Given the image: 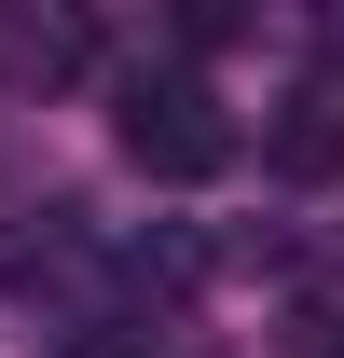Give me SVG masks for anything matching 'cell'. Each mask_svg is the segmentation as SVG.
Segmentation results:
<instances>
[{
    "mask_svg": "<svg viewBox=\"0 0 344 358\" xmlns=\"http://www.w3.org/2000/svg\"><path fill=\"white\" fill-rule=\"evenodd\" d=\"M110 138H124V166H138V179H166V193H193V179L234 166V110H220L207 69H124Z\"/></svg>",
    "mask_w": 344,
    "mask_h": 358,
    "instance_id": "1",
    "label": "cell"
},
{
    "mask_svg": "<svg viewBox=\"0 0 344 358\" xmlns=\"http://www.w3.org/2000/svg\"><path fill=\"white\" fill-rule=\"evenodd\" d=\"M261 152H275V179H344V96H289Z\"/></svg>",
    "mask_w": 344,
    "mask_h": 358,
    "instance_id": "2",
    "label": "cell"
},
{
    "mask_svg": "<svg viewBox=\"0 0 344 358\" xmlns=\"http://www.w3.org/2000/svg\"><path fill=\"white\" fill-rule=\"evenodd\" d=\"M14 55H28L42 83H69V69H96V28H83V14H28V28H14Z\"/></svg>",
    "mask_w": 344,
    "mask_h": 358,
    "instance_id": "3",
    "label": "cell"
},
{
    "mask_svg": "<svg viewBox=\"0 0 344 358\" xmlns=\"http://www.w3.org/2000/svg\"><path fill=\"white\" fill-rule=\"evenodd\" d=\"M55 358H152V331H138V317H69Z\"/></svg>",
    "mask_w": 344,
    "mask_h": 358,
    "instance_id": "4",
    "label": "cell"
},
{
    "mask_svg": "<svg viewBox=\"0 0 344 358\" xmlns=\"http://www.w3.org/2000/svg\"><path fill=\"white\" fill-rule=\"evenodd\" d=\"M289 358H344V317H303V331H289Z\"/></svg>",
    "mask_w": 344,
    "mask_h": 358,
    "instance_id": "5",
    "label": "cell"
}]
</instances>
